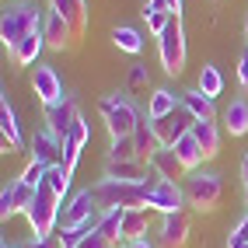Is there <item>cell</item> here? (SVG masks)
Segmentation results:
<instances>
[{
	"label": "cell",
	"mask_w": 248,
	"mask_h": 248,
	"mask_svg": "<svg viewBox=\"0 0 248 248\" xmlns=\"http://www.w3.org/2000/svg\"><path fill=\"white\" fill-rule=\"evenodd\" d=\"M98 210H143L151 206V192L140 182H119V178H102L98 186H91Z\"/></svg>",
	"instance_id": "6da1fadb"
},
{
	"label": "cell",
	"mask_w": 248,
	"mask_h": 248,
	"mask_svg": "<svg viewBox=\"0 0 248 248\" xmlns=\"http://www.w3.org/2000/svg\"><path fill=\"white\" fill-rule=\"evenodd\" d=\"M60 210H63V200L42 182V186L35 189V200H31L28 213H25L31 231H35V238H53L60 231Z\"/></svg>",
	"instance_id": "7a4b0ae2"
},
{
	"label": "cell",
	"mask_w": 248,
	"mask_h": 248,
	"mask_svg": "<svg viewBox=\"0 0 248 248\" xmlns=\"http://www.w3.org/2000/svg\"><path fill=\"white\" fill-rule=\"evenodd\" d=\"M46 21H42V11H35L31 4H11L4 11V21H0V42L7 49H14L25 35L31 31H42Z\"/></svg>",
	"instance_id": "3957f363"
},
{
	"label": "cell",
	"mask_w": 248,
	"mask_h": 248,
	"mask_svg": "<svg viewBox=\"0 0 248 248\" xmlns=\"http://www.w3.org/2000/svg\"><path fill=\"white\" fill-rule=\"evenodd\" d=\"M98 108H102V115H105V126H108L112 140H123V137H133V133H137L140 112H137V105L129 102V98L108 94V98H102V102H98Z\"/></svg>",
	"instance_id": "277c9868"
},
{
	"label": "cell",
	"mask_w": 248,
	"mask_h": 248,
	"mask_svg": "<svg viewBox=\"0 0 248 248\" xmlns=\"http://www.w3.org/2000/svg\"><path fill=\"white\" fill-rule=\"evenodd\" d=\"M161 49V63L171 77H178L186 70V31H182V18H171V25L164 28V35L157 39Z\"/></svg>",
	"instance_id": "5b68a950"
},
{
	"label": "cell",
	"mask_w": 248,
	"mask_h": 248,
	"mask_svg": "<svg viewBox=\"0 0 248 248\" xmlns=\"http://www.w3.org/2000/svg\"><path fill=\"white\" fill-rule=\"evenodd\" d=\"M220 196H224V182H220V175L206 171V175H196V178H189L186 200H189V206H196L200 213L217 210V206H220Z\"/></svg>",
	"instance_id": "8992f818"
},
{
	"label": "cell",
	"mask_w": 248,
	"mask_h": 248,
	"mask_svg": "<svg viewBox=\"0 0 248 248\" xmlns=\"http://www.w3.org/2000/svg\"><path fill=\"white\" fill-rule=\"evenodd\" d=\"M77 102L67 94L63 102H56V105H46V129L53 133L56 140H63L67 143V137H70V129H74V123H77Z\"/></svg>",
	"instance_id": "52a82bcc"
},
{
	"label": "cell",
	"mask_w": 248,
	"mask_h": 248,
	"mask_svg": "<svg viewBox=\"0 0 248 248\" xmlns=\"http://www.w3.org/2000/svg\"><path fill=\"white\" fill-rule=\"evenodd\" d=\"M98 203H94V192L91 189H84V192H77L70 203H63V210H60V231H67V227H80L84 220H91V217H98Z\"/></svg>",
	"instance_id": "ba28073f"
},
{
	"label": "cell",
	"mask_w": 248,
	"mask_h": 248,
	"mask_svg": "<svg viewBox=\"0 0 248 248\" xmlns=\"http://www.w3.org/2000/svg\"><path fill=\"white\" fill-rule=\"evenodd\" d=\"M31 91H35V98L42 102V108H46V105H56V102H63V98H67V91H63V80H60V74H56L53 67H35Z\"/></svg>",
	"instance_id": "9c48e42d"
},
{
	"label": "cell",
	"mask_w": 248,
	"mask_h": 248,
	"mask_svg": "<svg viewBox=\"0 0 248 248\" xmlns=\"http://www.w3.org/2000/svg\"><path fill=\"white\" fill-rule=\"evenodd\" d=\"M189 213L178 210V213H164L161 220V248H186L189 241Z\"/></svg>",
	"instance_id": "30bf717a"
},
{
	"label": "cell",
	"mask_w": 248,
	"mask_h": 248,
	"mask_svg": "<svg viewBox=\"0 0 248 248\" xmlns=\"http://www.w3.org/2000/svg\"><path fill=\"white\" fill-rule=\"evenodd\" d=\"M31 161L46 164V168H56V164H63V140H56L49 129L35 133V137H31Z\"/></svg>",
	"instance_id": "8fae6325"
},
{
	"label": "cell",
	"mask_w": 248,
	"mask_h": 248,
	"mask_svg": "<svg viewBox=\"0 0 248 248\" xmlns=\"http://www.w3.org/2000/svg\"><path fill=\"white\" fill-rule=\"evenodd\" d=\"M42 35H46V46H49V49H56V53H63V49H74V46H77V35H74L70 21H67V18H60V14H49V18H46Z\"/></svg>",
	"instance_id": "7c38bea8"
},
{
	"label": "cell",
	"mask_w": 248,
	"mask_h": 248,
	"mask_svg": "<svg viewBox=\"0 0 248 248\" xmlns=\"http://www.w3.org/2000/svg\"><path fill=\"white\" fill-rule=\"evenodd\" d=\"M182 206H186V192L178 189V182H168V178H164L161 186L151 192V210H157L161 217H164V213H178Z\"/></svg>",
	"instance_id": "4fadbf2b"
},
{
	"label": "cell",
	"mask_w": 248,
	"mask_h": 248,
	"mask_svg": "<svg viewBox=\"0 0 248 248\" xmlns=\"http://www.w3.org/2000/svg\"><path fill=\"white\" fill-rule=\"evenodd\" d=\"M133 140H137V154H140V161L151 164V157L161 151V140H157V133H154V119H151L147 112H140V123H137Z\"/></svg>",
	"instance_id": "5bb4252c"
},
{
	"label": "cell",
	"mask_w": 248,
	"mask_h": 248,
	"mask_svg": "<svg viewBox=\"0 0 248 248\" xmlns=\"http://www.w3.org/2000/svg\"><path fill=\"white\" fill-rule=\"evenodd\" d=\"M0 129H4V154H14V151L25 147L18 115H14V105L7 102V94H4V102H0Z\"/></svg>",
	"instance_id": "9a60e30c"
},
{
	"label": "cell",
	"mask_w": 248,
	"mask_h": 248,
	"mask_svg": "<svg viewBox=\"0 0 248 248\" xmlns=\"http://www.w3.org/2000/svg\"><path fill=\"white\" fill-rule=\"evenodd\" d=\"M49 7H53V14H60V18H67L74 35L80 42V35H84V25H88V11H84V0H49Z\"/></svg>",
	"instance_id": "2e32d148"
},
{
	"label": "cell",
	"mask_w": 248,
	"mask_h": 248,
	"mask_svg": "<svg viewBox=\"0 0 248 248\" xmlns=\"http://www.w3.org/2000/svg\"><path fill=\"white\" fill-rule=\"evenodd\" d=\"M192 137L200 140V151H203V161H213L220 154V126L213 119H200L192 126Z\"/></svg>",
	"instance_id": "e0dca14e"
},
{
	"label": "cell",
	"mask_w": 248,
	"mask_h": 248,
	"mask_svg": "<svg viewBox=\"0 0 248 248\" xmlns=\"http://www.w3.org/2000/svg\"><path fill=\"white\" fill-rule=\"evenodd\" d=\"M151 217H154V210L151 206H143V210H126V220H123V241H143L147 238V231H151Z\"/></svg>",
	"instance_id": "ac0fdd59"
},
{
	"label": "cell",
	"mask_w": 248,
	"mask_h": 248,
	"mask_svg": "<svg viewBox=\"0 0 248 248\" xmlns=\"http://www.w3.org/2000/svg\"><path fill=\"white\" fill-rule=\"evenodd\" d=\"M151 168H154L161 178H168V182H175V178H182V175H186V164L178 161L175 147H161V151L151 157Z\"/></svg>",
	"instance_id": "d6986e66"
},
{
	"label": "cell",
	"mask_w": 248,
	"mask_h": 248,
	"mask_svg": "<svg viewBox=\"0 0 248 248\" xmlns=\"http://www.w3.org/2000/svg\"><path fill=\"white\" fill-rule=\"evenodd\" d=\"M224 129L231 137H245L248 133V98H234L224 108Z\"/></svg>",
	"instance_id": "ffe728a7"
},
{
	"label": "cell",
	"mask_w": 248,
	"mask_h": 248,
	"mask_svg": "<svg viewBox=\"0 0 248 248\" xmlns=\"http://www.w3.org/2000/svg\"><path fill=\"white\" fill-rule=\"evenodd\" d=\"M42 46H46V35H42V31H31V35H25L18 46L11 49V60L18 63V67H28V63H35V60H39Z\"/></svg>",
	"instance_id": "44dd1931"
},
{
	"label": "cell",
	"mask_w": 248,
	"mask_h": 248,
	"mask_svg": "<svg viewBox=\"0 0 248 248\" xmlns=\"http://www.w3.org/2000/svg\"><path fill=\"white\" fill-rule=\"evenodd\" d=\"M178 105H182V94H175L168 88H157L151 98H147V115H151V119H164V115L175 112Z\"/></svg>",
	"instance_id": "7402d4cb"
},
{
	"label": "cell",
	"mask_w": 248,
	"mask_h": 248,
	"mask_svg": "<svg viewBox=\"0 0 248 248\" xmlns=\"http://www.w3.org/2000/svg\"><path fill=\"white\" fill-rule=\"evenodd\" d=\"M151 164L143 161H108L105 164V178H119V182H143Z\"/></svg>",
	"instance_id": "603a6c76"
},
{
	"label": "cell",
	"mask_w": 248,
	"mask_h": 248,
	"mask_svg": "<svg viewBox=\"0 0 248 248\" xmlns=\"http://www.w3.org/2000/svg\"><path fill=\"white\" fill-rule=\"evenodd\" d=\"M123 220H126V210H105L102 220H98V234H105L112 245L123 241Z\"/></svg>",
	"instance_id": "cb8c5ba5"
},
{
	"label": "cell",
	"mask_w": 248,
	"mask_h": 248,
	"mask_svg": "<svg viewBox=\"0 0 248 248\" xmlns=\"http://www.w3.org/2000/svg\"><path fill=\"white\" fill-rule=\"evenodd\" d=\"M182 105H186L196 119H213V98H206L200 88L196 91H182Z\"/></svg>",
	"instance_id": "d4e9b609"
},
{
	"label": "cell",
	"mask_w": 248,
	"mask_h": 248,
	"mask_svg": "<svg viewBox=\"0 0 248 248\" xmlns=\"http://www.w3.org/2000/svg\"><path fill=\"white\" fill-rule=\"evenodd\" d=\"M112 42L119 46L123 53H129V56H137L140 49H143V35H140L137 28H129V25H119V28H115V31H112Z\"/></svg>",
	"instance_id": "484cf974"
},
{
	"label": "cell",
	"mask_w": 248,
	"mask_h": 248,
	"mask_svg": "<svg viewBox=\"0 0 248 248\" xmlns=\"http://www.w3.org/2000/svg\"><path fill=\"white\" fill-rule=\"evenodd\" d=\"M175 154H178V161H182V164H186V171H192L196 164L203 161V151H200V140H196L192 133H189V137H182V140L175 143Z\"/></svg>",
	"instance_id": "4316f807"
},
{
	"label": "cell",
	"mask_w": 248,
	"mask_h": 248,
	"mask_svg": "<svg viewBox=\"0 0 248 248\" xmlns=\"http://www.w3.org/2000/svg\"><path fill=\"white\" fill-rule=\"evenodd\" d=\"M70 178H74V175H70L67 168H63V164H56V168H46V186L53 189V192L60 196V200L70 192Z\"/></svg>",
	"instance_id": "83f0119b"
},
{
	"label": "cell",
	"mask_w": 248,
	"mask_h": 248,
	"mask_svg": "<svg viewBox=\"0 0 248 248\" xmlns=\"http://www.w3.org/2000/svg\"><path fill=\"white\" fill-rule=\"evenodd\" d=\"M200 91H203L206 98H217V94L224 91V74H220L217 67H203V70H200Z\"/></svg>",
	"instance_id": "f1b7e54d"
},
{
	"label": "cell",
	"mask_w": 248,
	"mask_h": 248,
	"mask_svg": "<svg viewBox=\"0 0 248 248\" xmlns=\"http://www.w3.org/2000/svg\"><path fill=\"white\" fill-rule=\"evenodd\" d=\"M108 161H140V154H137V140H133V137L112 140V151H108Z\"/></svg>",
	"instance_id": "f546056e"
},
{
	"label": "cell",
	"mask_w": 248,
	"mask_h": 248,
	"mask_svg": "<svg viewBox=\"0 0 248 248\" xmlns=\"http://www.w3.org/2000/svg\"><path fill=\"white\" fill-rule=\"evenodd\" d=\"M143 18H147V31H151V35H164V28L171 25V18L175 14H168V11H151V7H143Z\"/></svg>",
	"instance_id": "4dcf8cb0"
},
{
	"label": "cell",
	"mask_w": 248,
	"mask_h": 248,
	"mask_svg": "<svg viewBox=\"0 0 248 248\" xmlns=\"http://www.w3.org/2000/svg\"><path fill=\"white\" fill-rule=\"evenodd\" d=\"M11 189H14V210H18V213H28L31 200H35V189L25 186L21 178H18V182H11Z\"/></svg>",
	"instance_id": "1f68e13d"
},
{
	"label": "cell",
	"mask_w": 248,
	"mask_h": 248,
	"mask_svg": "<svg viewBox=\"0 0 248 248\" xmlns=\"http://www.w3.org/2000/svg\"><path fill=\"white\" fill-rule=\"evenodd\" d=\"M21 182H25V186H31V189H39L42 182H46V164H39V161H28V168H25Z\"/></svg>",
	"instance_id": "d6a6232c"
},
{
	"label": "cell",
	"mask_w": 248,
	"mask_h": 248,
	"mask_svg": "<svg viewBox=\"0 0 248 248\" xmlns=\"http://www.w3.org/2000/svg\"><path fill=\"white\" fill-rule=\"evenodd\" d=\"M147 84H151L147 67L143 63H133V67H129V91H147Z\"/></svg>",
	"instance_id": "836d02e7"
},
{
	"label": "cell",
	"mask_w": 248,
	"mask_h": 248,
	"mask_svg": "<svg viewBox=\"0 0 248 248\" xmlns=\"http://www.w3.org/2000/svg\"><path fill=\"white\" fill-rule=\"evenodd\" d=\"M248 245V213L238 220V227L231 231V238H227V248H245Z\"/></svg>",
	"instance_id": "e575fe53"
},
{
	"label": "cell",
	"mask_w": 248,
	"mask_h": 248,
	"mask_svg": "<svg viewBox=\"0 0 248 248\" xmlns=\"http://www.w3.org/2000/svg\"><path fill=\"white\" fill-rule=\"evenodd\" d=\"M74 147H84L88 140H91V129H88V123H84V115H77V123H74V129H70V137H67Z\"/></svg>",
	"instance_id": "d590c367"
},
{
	"label": "cell",
	"mask_w": 248,
	"mask_h": 248,
	"mask_svg": "<svg viewBox=\"0 0 248 248\" xmlns=\"http://www.w3.org/2000/svg\"><path fill=\"white\" fill-rule=\"evenodd\" d=\"M147 7L151 11H168L175 18H182V0H147Z\"/></svg>",
	"instance_id": "8d00e7d4"
},
{
	"label": "cell",
	"mask_w": 248,
	"mask_h": 248,
	"mask_svg": "<svg viewBox=\"0 0 248 248\" xmlns=\"http://www.w3.org/2000/svg\"><path fill=\"white\" fill-rule=\"evenodd\" d=\"M77 157H80V147H74L70 140L63 143V168H67L70 175H74V168H77Z\"/></svg>",
	"instance_id": "74e56055"
},
{
	"label": "cell",
	"mask_w": 248,
	"mask_h": 248,
	"mask_svg": "<svg viewBox=\"0 0 248 248\" xmlns=\"http://www.w3.org/2000/svg\"><path fill=\"white\" fill-rule=\"evenodd\" d=\"M14 213H18V210H14V189L7 186L4 192H0V217L7 220V217H14Z\"/></svg>",
	"instance_id": "f35d334b"
},
{
	"label": "cell",
	"mask_w": 248,
	"mask_h": 248,
	"mask_svg": "<svg viewBox=\"0 0 248 248\" xmlns=\"http://www.w3.org/2000/svg\"><path fill=\"white\" fill-rule=\"evenodd\" d=\"M80 248H115L105 234H98V231H91V234L84 238V241H80Z\"/></svg>",
	"instance_id": "ab89813d"
},
{
	"label": "cell",
	"mask_w": 248,
	"mask_h": 248,
	"mask_svg": "<svg viewBox=\"0 0 248 248\" xmlns=\"http://www.w3.org/2000/svg\"><path fill=\"white\" fill-rule=\"evenodd\" d=\"M238 84H241V91H248V49L238 60Z\"/></svg>",
	"instance_id": "60d3db41"
},
{
	"label": "cell",
	"mask_w": 248,
	"mask_h": 248,
	"mask_svg": "<svg viewBox=\"0 0 248 248\" xmlns=\"http://www.w3.org/2000/svg\"><path fill=\"white\" fill-rule=\"evenodd\" d=\"M21 248H63V245H60V234H53V238H35V241H28Z\"/></svg>",
	"instance_id": "b9f144b4"
},
{
	"label": "cell",
	"mask_w": 248,
	"mask_h": 248,
	"mask_svg": "<svg viewBox=\"0 0 248 248\" xmlns=\"http://www.w3.org/2000/svg\"><path fill=\"white\" fill-rule=\"evenodd\" d=\"M241 178H245V186H248V151H245V157H241Z\"/></svg>",
	"instance_id": "7bdbcfd3"
},
{
	"label": "cell",
	"mask_w": 248,
	"mask_h": 248,
	"mask_svg": "<svg viewBox=\"0 0 248 248\" xmlns=\"http://www.w3.org/2000/svg\"><path fill=\"white\" fill-rule=\"evenodd\" d=\"M126 248H154V245H151V241H147V238H143V241H129Z\"/></svg>",
	"instance_id": "ee69618b"
},
{
	"label": "cell",
	"mask_w": 248,
	"mask_h": 248,
	"mask_svg": "<svg viewBox=\"0 0 248 248\" xmlns=\"http://www.w3.org/2000/svg\"><path fill=\"white\" fill-rule=\"evenodd\" d=\"M245 39H248V18H245Z\"/></svg>",
	"instance_id": "f6af8a7d"
},
{
	"label": "cell",
	"mask_w": 248,
	"mask_h": 248,
	"mask_svg": "<svg viewBox=\"0 0 248 248\" xmlns=\"http://www.w3.org/2000/svg\"><path fill=\"white\" fill-rule=\"evenodd\" d=\"M245 203H248V186H245Z\"/></svg>",
	"instance_id": "bcb514c9"
},
{
	"label": "cell",
	"mask_w": 248,
	"mask_h": 248,
	"mask_svg": "<svg viewBox=\"0 0 248 248\" xmlns=\"http://www.w3.org/2000/svg\"><path fill=\"white\" fill-rule=\"evenodd\" d=\"M4 248H18V245H4Z\"/></svg>",
	"instance_id": "7dc6e473"
},
{
	"label": "cell",
	"mask_w": 248,
	"mask_h": 248,
	"mask_svg": "<svg viewBox=\"0 0 248 248\" xmlns=\"http://www.w3.org/2000/svg\"><path fill=\"white\" fill-rule=\"evenodd\" d=\"M115 248H126V245H115Z\"/></svg>",
	"instance_id": "c3c4849f"
},
{
	"label": "cell",
	"mask_w": 248,
	"mask_h": 248,
	"mask_svg": "<svg viewBox=\"0 0 248 248\" xmlns=\"http://www.w3.org/2000/svg\"><path fill=\"white\" fill-rule=\"evenodd\" d=\"M245 248H248V245H245Z\"/></svg>",
	"instance_id": "681fc988"
}]
</instances>
